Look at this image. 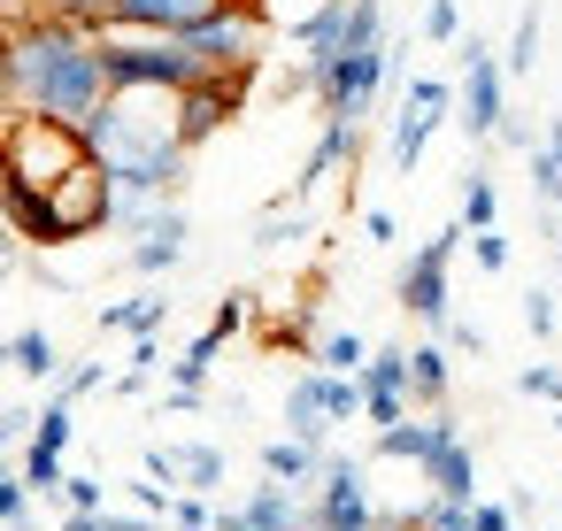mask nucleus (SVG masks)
Here are the masks:
<instances>
[{
	"mask_svg": "<svg viewBox=\"0 0 562 531\" xmlns=\"http://www.w3.org/2000/svg\"><path fill=\"white\" fill-rule=\"evenodd\" d=\"M9 63H16V109L86 124L109 101V70H101V32H86L78 16L32 9L9 24Z\"/></svg>",
	"mask_w": 562,
	"mask_h": 531,
	"instance_id": "1",
	"label": "nucleus"
},
{
	"mask_svg": "<svg viewBox=\"0 0 562 531\" xmlns=\"http://www.w3.org/2000/svg\"><path fill=\"white\" fill-rule=\"evenodd\" d=\"M78 162H93V139L86 124H63V116H40V109H9L0 116V170L24 178V185H63Z\"/></svg>",
	"mask_w": 562,
	"mask_h": 531,
	"instance_id": "2",
	"label": "nucleus"
},
{
	"mask_svg": "<svg viewBox=\"0 0 562 531\" xmlns=\"http://www.w3.org/2000/svg\"><path fill=\"white\" fill-rule=\"evenodd\" d=\"M109 93H186L201 78V55L178 32H101Z\"/></svg>",
	"mask_w": 562,
	"mask_h": 531,
	"instance_id": "3",
	"label": "nucleus"
},
{
	"mask_svg": "<svg viewBox=\"0 0 562 531\" xmlns=\"http://www.w3.org/2000/svg\"><path fill=\"white\" fill-rule=\"evenodd\" d=\"M308 70V63H301ZM401 78V39L385 32V47H370V55H331V63H316L308 70V93H316V109L324 116H347V124H370V109H378V93Z\"/></svg>",
	"mask_w": 562,
	"mask_h": 531,
	"instance_id": "4",
	"label": "nucleus"
},
{
	"mask_svg": "<svg viewBox=\"0 0 562 531\" xmlns=\"http://www.w3.org/2000/svg\"><path fill=\"white\" fill-rule=\"evenodd\" d=\"M454 55H462V86H454V124H462V139L470 147H493V132H501V116H508V63L470 32V39H454Z\"/></svg>",
	"mask_w": 562,
	"mask_h": 531,
	"instance_id": "5",
	"label": "nucleus"
},
{
	"mask_svg": "<svg viewBox=\"0 0 562 531\" xmlns=\"http://www.w3.org/2000/svg\"><path fill=\"white\" fill-rule=\"evenodd\" d=\"M262 63H239V70H201L186 93H170V116H178V139L186 147H209L216 132H232L247 116V86H255Z\"/></svg>",
	"mask_w": 562,
	"mask_h": 531,
	"instance_id": "6",
	"label": "nucleus"
},
{
	"mask_svg": "<svg viewBox=\"0 0 562 531\" xmlns=\"http://www.w3.org/2000/svg\"><path fill=\"white\" fill-rule=\"evenodd\" d=\"M462 224H447V231H431L408 262H401V285H393V301H401V316H416L424 331H447V316H454V293H447V270H454V255H462Z\"/></svg>",
	"mask_w": 562,
	"mask_h": 531,
	"instance_id": "7",
	"label": "nucleus"
},
{
	"mask_svg": "<svg viewBox=\"0 0 562 531\" xmlns=\"http://www.w3.org/2000/svg\"><path fill=\"white\" fill-rule=\"evenodd\" d=\"M454 116V86L447 78H408L401 86V116H393V170L408 178L416 162H424V147H431V132Z\"/></svg>",
	"mask_w": 562,
	"mask_h": 531,
	"instance_id": "8",
	"label": "nucleus"
},
{
	"mask_svg": "<svg viewBox=\"0 0 562 531\" xmlns=\"http://www.w3.org/2000/svg\"><path fill=\"white\" fill-rule=\"evenodd\" d=\"M262 24H270V16L224 9V16H209V24L178 32V39H186V47L201 55V70H239V63H262Z\"/></svg>",
	"mask_w": 562,
	"mask_h": 531,
	"instance_id": "9",
	"label": "nucleus"
},
{
	"mask_svg": "<svg viewBox=\"0 0 562 531\" xmlns=\"http://www.w3.org/2000/svg\"><path fill=\"white\" fill-rule=\"evenodd\" d=\"M55 208H63L70 239L109 231V216H116V178H109V162H101V155H93V162H78V170L55 185Z\"/></svg>",
	"mask_w": 562,
	"mask_h": 531,
	"instance_id": "10",
	"label": "nucleus"
},
{
	"mask_svg": "<svg viewBox=\"0 0 562 531\" xmlns=\"http://www.w3.org/2000/svg\"><path fill=\"white\" fill-rule=\"evenodd\" d=\"M0 216H9V231L24 247H70V224H63V208H55L47 185H24V178L0 170Z\"/></svg>",
	"mask_w": 562,
	"mask_h": 531,
	"instance_id": "11",
	"label": "nucleus"
},
{
	"mask_svg": "<svg viewBox=\"0 0 562 531\" xmlns=\"http://www.w3.org/2000/svg\"><path fill=\"white\" fill-rule=\"evenodd\" d=\"M186 239H193V224H186V208L178 201H162L139 231H132V247H124V262L139 270V278H170L178 262H186Z\"/></svg>",
	"mask_w": 562,
	"mask_h": 531,
	"instance_id": "12",
	"label": "nucleus"
},
{
	"mask_svg": "<svg viewBox=\"0 0 562 531\" xmlns=\"http://www.w3.org/2000/svg\"><path fill=\"white\" fill-rule=\"evenodd\" d=\"M239 0H109V32H193Z\"/></svg>",
	"mask_w": 562,
	"mask_h": 531,
	"instance_id": "13",
	"label": "nucleus"
},
{
	"mask_svg": "<svg viewBox=\"0 0 562 531\" xmlns=\"http://www.w3.org/2000/svg\"><path fill=\"white\" fill-rule=\"evenodd\" d=\"M362 162V124H347V116H324V132H316V147H308V162H301V178L278 193V201H308L331 170H355Z\"/></svg>",
	"mask_w": 562,
	"mask_h": 531,
	"instance_id": "14",
	"label": "nucleus"
},
{
	"mask_svg": "<svg viewBox=\"0 0 562 531\" xmlns=\"http://www.w3.org/2000/svg\"><path fill=\"white\" fill-rule=\"evenodd\" d=\"M447 393H454V347L431 331V339L408 347V400L416 408H447Z\"/></svg>",
	"mask_w": 562,
	"mask_h": 531,
	"instance_id": "15",
	"label": "nucleus"
},
{
	"mask_svg": "<svg viewBox=\"0 0 562 531\" xmlns=\"http://www.w3.org/2000/svg\"><path fill=\"white\" fill-rule=\"evenodd\" d=\"M454 431H462V423H454L447 408H431L424 423H416V416H401V423H385V431H378V462H416V470H424V454H431L439 439H454Z\"/></svg>",
	"mask_w": 562,
	"mask_h": 531,
	"instance_id": "16",
	"label": "nucleus"
},
{
	"mask_svg": "<svg viewBox=\"0 0 562 531\" xmlns=\"http://www.w3.org/2000/svg\"><path fill=\"white\" fill-rule=\"evenodd\" d=\"M424 485L431 493H447V500H477V454H470V439L454 431V439H439L431 454H424Z\"/></svg>",
	"mask_w": 562,
	"mask_h": 531,
	"instance_id": "17",
	"label": "nucleus"
},
{
	"mask_svg": "<svg viewBox=\"0 0 562 531\" xmlns=\"http://www.w3.org/2000/svg\"><path fill=\"white\" fill-rule=\"evenodd\" d=\"M285 431L324 447V431H331V408H324V370H301V377H293V393H285Z\"/></svg>",
	"mask_w": 562,
	"mask_h": 531,
	"instance_id": "18",
	"label": "nucleus"
},
{
	"mask_svg": "<svg viewBox=\"0 0 562 531\" xmlns=\"http://www.w3.org/2000/svg\"><path fill=\"white\" fill-rule=\"evenodd\" d=\"M0 354H9V370H24L32 385H55V377H63V347H55V331H47V324L16 331V339L0 347Z\"/></svg>",
	"mask_w": 562,
	"mask_h": 531,
	"instance_id": "19",
	"label": "nucleus"
},
{
	"mask_svg": "<svg viewBox=\"0 0 562 531\" xmlns=\"http://www.w3.org/2000/svg\"><path fill=\"white\" fill-rule=\"evenodd\" d=\"M262 477H285V485H316V477H324V447H316V439H293V431H285V439H270V447H262Z\"/></svg>",
	"mask_w": 562,
	"mask_h": 531,
	"instance_id": "20",
	"label": "nucleus"
},
{
	"mask_svg": "<svg viewBox=\"0 0 562 531\" xmlns=\"http://www.w3.org/2000/svg\"><path fill=\"white\" fill-rule=\"evenodd\" d=\"M339 32H347V0H316V9H308V16L293 24V39H301V55H308V70L339 55Z\"/></svg>",
	"mask_w": 562,
	"mask_h": 531,
	"instance_id": "21",
	"label": "nucleus"
},
{
	"mask_svg": "<svg viewBox=\"0 0 562 531\" xmlns=\"http://www.w3.org/2000/svg\"><path fill=\"white\" fill-rule=\"evenodd\" d=\"M170 462H178V485H186V493H216V485H224V470H232L216 439H178V447H170Z\"/></svg>",
	"mask_w": 562,
	"mask_h": 531,
	"instance_id": "22",
	"label": "nucleus"
},
{
	"mask_svg": "<svg viewBox=\"0 0 562 531\" xmlns=\"http://www.w3.org/2000/svg\"><path fill=\"white\" fill-rule=\"evenodd\" d=\"M454 224H462V231L501 224V193H493V170H485V162H470V170H462V208H454Z\"/></svg>",
	"mask_w": 562,
	"mask_h": 531,
	"instance_id": "23",
	"label": "nucleus"
},
{
	"mask_svg": "<svg viewBox=\"0 0 562 531\" xmlns=\"http://www.w3.org/2000/svg\"><path fill=\"white\" fill-rule=\"evenodd\" d=\"M162 316H170V293H139V301H109V308H101V331L147 339V331H162Z\"/></svg>",
	"mask_w": 562,
	"mask_h": 531,
	"instance_id": "24",
	"label": "nucleus"
},
{
	"mask_svg": "<svg viewBox=\"0 0 562 531\" xmlns=\"http://www.w3.org/2000/svg\"><path fill=\"white\" fill-rule=\"evenodd\" d=\"M539 32H547V16H539V0H531V9L516 16V32H508V55H501L508 78H531L539 70Z\"/></svg>",
	"mask_w": 562,
	"mask_h": 531,
	"instance_id": "25",
	"label": "nucleus"
},
{
	"mask_svg": "<svg viewBox=\"0 0 562 531\" xmlns=\"http://www.w3.org/2000/svg\"><path fill=\"white\" fill-rule=\"evenodd\" d=\"M308 362H316V370H347V377H362V362H370V339H362V331H324Z\"/></svg>",
	"mask_w": 562,
	"mask_h": 531,
	"instance_id": "26",
	"label": "nucleus"
},
{
	"mask_svg": "<svg viewBox=\"0 0 562 531\" xmlns=\"http://www.w3.org/2000/svg\"><path fill=\"white\" fill-rule=\"evenodd\" d=\"M370 470L355 462V454H324V477H316V500H370V485H362Z\"/></svg>",
	"mask_w": 562,
	"mask_h": 531,
	"instance_id": "27",
	"label": "nucleus"
},
{
	"mask_svg": "<svg viewBox=\"0 0 562 531\" xmlns=\"http://www.w3.org/2000/svg\"><path fill=\"white\" fill-rule=\"evenodd\" d=\"M32 485H24V470H0V531H40V516H32Z\"/></svg>",
	"mask_w": 562,
	"mask_h": 531,
	"instance_id": "28",
	"label": "nucleus"
},
{
	"mask_svg": "<svg viewBox=\"0 0 562 531\" xmlns=\"http://www.w3.org/2000/svg\"><path fill=\"white\" fill-rule=\"evenodd\" d=\"M362 393H408V347H370Z\"/></svg>",
	"mask_w": 562,
	"mask_h": 531,
	"instance_id": "29",
	"label": "nucleus"
},
{
	"mask_svg": "<svg viewBox=\"0 0 562 531\" xmlns=\"http://www.w3.org/2000/svg\"><path fill=\"white\" fill-rule=\"evenodd\" d=\"M524 162H531V193H539V216H554V208H562V155H547V139H539V147H531Z\"/></svg>",
	"mask_w": 562,
	"mask_h": 531,
	"instance_id": "30",
	"label": "nucleus"
},
{
	"mask_svg": "<svg viewBox=\"0 0 562 531\" xmlns=\"http://www.w3.org/2000/svg\"><path fill=\"white\" fill-rule=\"evenodd\" d=\"M524 331H531V339H554V331H562V293H554V285H531V293H524Z\"/></svg>",
	"mask_w": 562,
	"mask_h": 531,
	"instance_id": "31",
	"label": "nucleus"
},
{
	"mask_svg": "<svg viewBox=\"0 0 562 531\" xmlns=\"http://www.w3.org/2000/svg\"><path fill=\"white\" fill-rule=\"evenodd\" d=\"M63 508L101 516V508H109V477H93V470H63Z\"/></svg>",
	"mask_w": 562,
	"mask_h": 531,
	"instance_id": "32",
	"label": "nucleus"
},
{
	"mask_svg": "<svg viewBox=\"0 0 562 531\" xmlns=\"http://www.w3.org/2000/svg\"><path fill=\"white\" fill-rule=\"evenodd\" d=\"M301 231H308V224H301V216H285V201H278V208L255 224V247H262V255H278V247H293Z\"/></svg>",
	"mask_w": 562,
	"mask_h": 531,
	"instance_id": "33",
	"label": "nucleus"
},
{
	"mask_svg": "<svg viewBox=\"0 0 562 531\" xmlns=\"http://www.w3.org/2000/svg\"><path fill=\"white\" fill-rule=\"evenodd\" d=\"M155 370H170V362H162V347H155V331H147V339L132 347V370L116 377V393H147V377H155Z\"/></svg>",
	"mask_w": 562,
	"mask_h": 531,
	"instance_id": "34",
	"label": "nucleus"
},
{
	"mask_svg": "<svg viewBox=\"0 0 562 531\" xmlns=\"http://www.w3.org/2000/svg\"><path fill=\"white\" fill-rule=\"evenodd\" d=\"M109 385V370L101 362H63V377L47 385V393H63V400H86V393H101Z\"/></svg>",
	"mask_w": 562,
	"mask_h": 531,
	"instance_id": "35",
	"label": "nucleus"
},
{
	"mask_svg": "<svg viewBox=\"0 0 562 531\" xmlns=\"http://www.w3.org/2000/svg\"><path fill=\"white\" fill-rule=\"evenodd\" d=\"M470 262H477L485 278H501V270H508V239H501V224H485V231H470Z\"/></svg>",
	"mask_w": 562,
	"mask_h": 531,
	"instance_id": "36",
	"label": "nucleus"
},
{
	"mask_svg": "<svg viewBox=\"0 0 562 531\" xmlns=\"http://www.w3.org/2000/svg\"><path fill=\"white\" fill-rule=\"evenodd\" d=\"M32 423H40V408H0V470H9V454L32 439Z\"/></svg>",
	"mask_w": 562,
	"mask_h": 531,
	"instance_id": "37",
	"label": "nucleus"
},
{
	"mask_svg": "<svg viewBox=\"0 0 562 531\" xmlns=\"http://www.w3.org/2000/svg\"><path fill=\"white\" fill-rule=\"evenodd\" d=\"M124 500H132V508H147V516H170L178 485H162V477H132V485H124Z\"/></svg>",
	"mask_w": 562,
	"mask_h": 531,
	"instance_id": "38",
	"label": "nucleus"
},
{
	"mask_svg": "<svg viewBox=\"0 0 562 531\" xmlns=\"http://www.w3.org/2000/svg\"><path fill=\"white\" fill-rule=\"evenodd\" d=\"M516 393H531V400H554V408H562V370H554V362H531V370H516Z\"/></svg>",
	"mask_w": 562,
	"mask_h": 531,
	"instance_id": "39",
	"label": "nucleus"
},
{
	"mask_svg": "<svg viewBox=\"0 0 562 531\" xmlns=\"http://www.w3.org/2000/svg\"><path fill=\"white\" fill-rule=\"evenodd\" d=\"M424 39H439V47L462 39V9H454V0H431V9H424Z\"/></svg>",
	"mask_w": 562,
	"mask_h": 531,
	"instance_id": "40",
	"label": "nucleus"
},
{
	"mask_svg": "<svg viewBox=\"0 0 562 531\" xmlns=\"http://www.w3.org/2000/svg\"><path fill=\"white\" fill-rule=\"evenodd\" d=\"M539 139H547V132H539L531 116H516V109H508V116H501V132H493V147H516V155H531Z\"/></svg>",
	"mask_w": 562,
	"mask_h": 531,
	"instance_id": "41",
	"label": "nucleus"
},
{
	"mask_svg": "<svg viewBox=\"0 0 562 531\" xmlns=\"http://www.w3.org/2000/svg\"><path fill=\"white\" fill-rule=\"evenodd\" d=\"M40 9H55V16H78L86 32H109V0H40Z\"/></svg>",
	"mask_w": 562,
	"mask_h": 531,
	"instance_id": "42",
	"label": "nucleus"
},
{
	"mask_svg": "<svg viewBox=\"0 0 562 531\" xmlns=\"http://www.w3.org/2000/svg\"><path fill=\"white\" fill-rule=\"evenodd\" d=\"M247 308H255V293H224V301H216V316H209V331H224V339H232V331L247 324Z\"/></svg>",
	"mask_w": 562,
	"mask_h": 531,
	"instance_id": "43",
	"label": "nucleus"
},
{
	"mask_svg": "<svg viewBox=\"0 0 562 531\" xmlns=\"http://www.w3.org/2000/svg\"><path fill=\"white\" fill-rule=\"evenodd\" d=\"M470 531H516V508L508 500H470Z\"/></svg>",
	"mask_w": 562,
	"mask_h": 531,
	"instance_id": "44",
	"label": "nucleus"
},
{
	"mask_svg": "<svg viewBox=\"0 0 562 531\" xmlns=\"http://www.w3.org/2000/svg\"><path fill=\"white\" fill-rule=\"evenodd\" d=\"M439 339H447L454 354H485V331H477V324H462V316H447V331H439Z\"/></svg>",
	"mask_w": 562,
	"mask_h": 531,
	"instance_id": "45",
	"label": "nucleus"
},
{
	"mask_svg": "<svg viewBox=\"0 0 562 531\" xmlns=\"http://www.w3.org/2000/svg\"><path fill=\"white\" fill-rule=\"evenodd\" d=\"M362 231H370V247H393L401 224H393V208H362Z\"/></svg>",
	"mask_w": 562,
	"mask_h": 531,
	"instance_id": "46",
	"label": "nucleus"
},
{
	"mask_svg": "<svg viewBox=\"0 0 562 531\" xmlns=\"http://www.w3.org/2000/svg\"><path fill=\"white\" fill-rule=\"evenodd\" d=\"M201 400H209V385H170V393H162V408H170V416H193Z\"/></svg>",
	"mask_w": 562,
	"mask_h": 531,
	"instance_id": "47",
	"label": "nucleus"
},
{
	"mask_svg": "<svg viewBox=\"0 0 562 531\" xmlns=\"http://www.w3.org/2000/svg\"><path fill=\"white\" fill-rule=\"evenodd\" d=\"M16 109V63H9V32H0V116Z\"/></svg>",
	"mask_w": 562,
	"mask_h": 531,
	"instance_id": "48",
	"label": "nucleus"
},
{
	"mask_svg": "<svg viewBox=\"0 0 562 531\" xmlns=\"http://www.w3.org/2000/svg\"><path fill=\"white\" fill-rule=\"evenodd\" d=\"M139 462H147V477H162V485H178V462H170V447H147Z\"/></svg>",
	"mask_w": 562,
	"mask_h": 531,
	"instance_id": "49",
	"label": "nucleus"
},
{
	"mask_svg": "<svg viewBox=\"0 0 562 531\" xmlns=\"http://www.w3.org/2000/svg\"><path fill=\"white\" fill-rule=\"evenodd\" d=\"M63 531H109L101 516H86V508H63Z\"/></svg>",
	"mask_w": 562,
	"mask_h": 531,
	"instance_id": "50",
	"label": "nucleus"
},
{
	"mask_svg": "<svg viewBox=\"0 0 562 531\" xmlns=\"http://www.w3.org/2000/svg\"><path fill=\"white\" fill-rule=\"evenodd\" d=\"M40 0H0V24H16V16H32Z\"/></svg>",
	"mask_w": 562,
	"mask_h": 531,
	"instance_id": "51",
	"label": "nucleus"
},
{
	"mask_svg": "<svg viewBox=\"0 0 562 531\" xmlns=\"http://www.w3.org/2000/svg\"><path fill=\"white\" fill-rule=\"evenodd\" d=\"M547 155H562V116H547Z\"/></svg>",
	"mask_w": 562,
	"mask_h": 531,
	"instance_id": "52",
	"label": "nucleus"
},
{
	"mask_svg": "<svg viewBox=\"0 0 562 531\" xmlns=\"http://www.w3.org/2000/svg\"><path fill=\"white\" fill-rule=\"evenodd\" d=\"M554 239V293H562V231H547Z\"/></svg>",
	"mask_w": 562,
	"mask_h": 531,
	"instance_id": "53",
	"label": "nucleus"
},
{
	"mask_svg": "<svg viewBox=\"0 0 562 531\" xmlns=\"http://www.w3.org/2000/svg\"><path fill=\"white\" fill-rule=\"evenodd\" d=\"M554 431H562V408H554Z\"/></svg>",
	"mask_w": 562,
	"mask_h": 531,
	"instance_id": "54",
	"label": "nucleus"
},
{
	"mask_svg": "<svg viewBox=\"0 0 562 531\" xmlns=\"http://www.w3.org/2000/svg\"><path fill=\"white\" fill-rule=\"evenodd\" d=\"M0 362H9V354H0Z\"/></svg>",
	"mask_w": 562,
	"mask_h": 531,
	"instance_id": "55",
	"label": "nucleus"
},
{
	"mask_svg": "<svg viewBox=\"0 0 562 531\" xmlns=\"http://www.w3.org/2000/svg\"><path fill=\"white\" fill-rule=\"evenodd\" d=\"M0 32H9V24H0Z\"/></svg>",
	"mask_w": 562,
	"mask_h": 531,
	"instance_id": "56",
	"label": "nucleus"
}]
</instances>
